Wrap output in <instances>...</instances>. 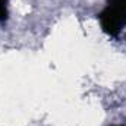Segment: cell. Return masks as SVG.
<instances>
[{
	"mask_svg": "<svg viewBox=\"0 0 126 126\" xmlns=\"http://www.w3.org/2000/svg\"><path fill=\"white\" fill-rule=\"evenodd\" d=\"M98 19L106 34L119 35L126 27V0H107V6L98 15Z\"/></svg>",
	"mask_w": 126,
	"mask_h": 126,
	"instance_id": "6da1fadb",
	"label": "cell"
},
{
	"mask_svg": "<svg viewBox=\"0 0 126 126\" xmlns=\"http://www.w3.org/2000/svg\"><path fill=\"white\" fill-rule=\"evenodd\" d=\"M9 10H7V0H0V22L4 24L7 21Z\"/></svg>",
	"mask_w": 126,
	"mask_h": 126,
	"instance_id": "7a4b0ae2",
	"label": "cell"
}]
</instances>
